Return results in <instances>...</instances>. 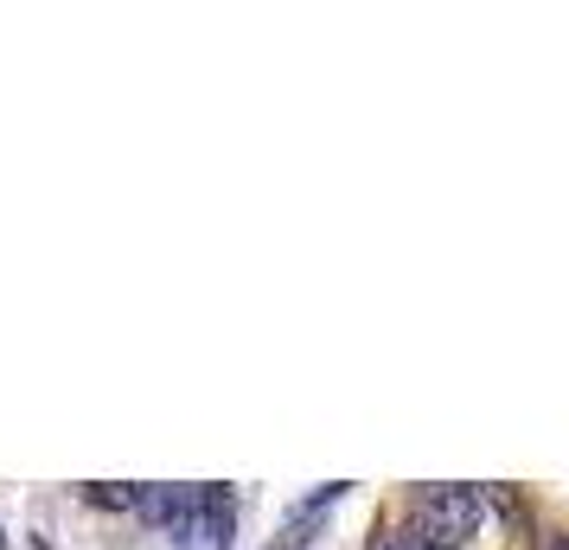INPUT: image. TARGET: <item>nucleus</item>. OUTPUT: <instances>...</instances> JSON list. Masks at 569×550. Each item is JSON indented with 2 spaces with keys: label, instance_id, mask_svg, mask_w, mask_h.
I'll use <instances>...</instances> for the list:
<instances>
[{
  "label": "nucleus",
  "instance_id": "obj_5",
  "mask_svg": "<svg viewBox=\"0 0 569 550\" xmlns=\"http://www.w3.org/2000/svg\"><path fill=\"white\" fill-rule=\"evenodd\" d=\"M543 550H569V538H550V544H543Z\"/></svg>",
  "mask_w": 569,
  "mask_h": 550
},
{
  "label": "nucleus",
  "instance_id": "obj_4",
  "mask_svg": "<svg viewBox=\"0 0 569 550\" xmlns=\"http://www.w3.org/2000/svg\"><path fill=\"white\" fill-rule=\"evenodd\" d=\"M371 550H429V544H422V531H385Z\"/></svg>",
  "mask_w": 569,
  "mask_h": 550
},
{
  "label": "nucleus",
  "instance_id": "obj_6",
  "mask_svg": "<svg viewBox=\"0 0 569 550\" xmlns=\"http://www.w3.org/2000/svg\"><path fill=\"white\" fill-rule=\"evenodd\" d=\"M422 544H429V538H422ZM429 550H448V544H429Z\"/></svg>",
  "mask_w": 569,
  "mask_h": 550
},
{
  "label": "nucleus",
  "instance_id": "obj_1",
  "mask_svg": "<svg viewBox=\"0 0 569 550\" xmlns=\"http://www.w3.org/2000/svg\"><path fill=\"white\" fill-rule=\"evenodd\" d=\"M134 512L160 531H173L199 550H224L231 544V493L224 487H141Z\"/></svg>",
  "mask_w": 569,
  "mask_h": 550
},
{
  "label": "nucleus",
  "instance_id": "obj_2",
  "mask_svg": "<svg viewBox=\"0 0 569 550\" xmlns=\"http://www.w3.org/2000/svg\"><path fill=\"white\" fill-rule=\"evenodd\" d=\"M416 519H422V538L429 544H461L487 524V493L480 487H422L416 493Z\"/></svg>",
  "mask_w": 569,
  "mask_h": 550
},
{
  "label": "nucleus",
  "instance_id": "obj_3",
  "mask_svg": "<svg viewBox=\"0 0 569 550\" xmlns=\"http://www.w3.org/2000/svg\"><path fill=\"white\" fill-rule=\"evenodd\" d=\"M141 487H90V506H109V512H134Z\"/></svg>",
  "mask_w": 569,
  "mask_h": 550
}]
</instances>
